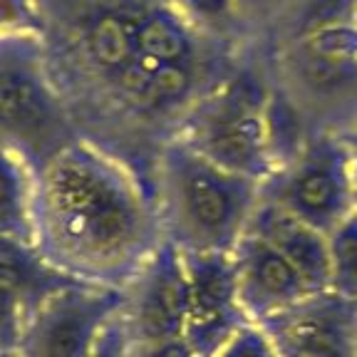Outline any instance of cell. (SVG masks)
Here are the masks:
<instances>
[{"instance_id":"1","label":"cell","mask_w":357,"mask_h":357,"mask_svg":"<svg viewBox=\"0 0 357 357\" xmlns=\"http://www.w3.org/2000/svg\"><path fill=\"white\" fill-rule=\"evenodd\" d=\"M151 178L79 137L38 172L35 251L73 280L124 288L164 243Z\"/></svg>"},{"instance_id":"2","label":"cell","mask_w":357,"mask_h":357,"mask_svg":"<svg viewBox=\"0 0 357 357\" xmlns=\"http://www.w3.org/2000/svg\"><path fill=\"white\" fill-rule=\"evenodd\" d=\"M149 178L164 238L181 253H231L261 201V181L208 162L178 137L156 146Z\"/></svg>"},{"instance_id":"3","label":"cell","mask_w":357,"mask_h":357,"mask_svg":"<svg viewBox=\"0 0 357 357\" xmlns=\"http://www.w3.org/2000/svg\"><path fill=\"white\" fill-rule=\"evenodd\" d=\"M268 77L312 132L342 134L357 122V17L283 38Z\"/></svg>"},{"instance_id":"4","label":"cell","mask_w":357,"mask_h":357,"mask_svg":"<svg viewBox=\"0 0 357 357\" xmlns=\"http://www.w3.org/2000/svg\"><path fill=\"white\" fill-rule=\"evenodd\" d=\"M268 100L271 77L258 70H238L201 92L169 137H178L208 162L263 184L273 172Z\"/></svg>"},{"instance_id":"5","label":"cell","mask_w":357,"mask_h":357,"mask_svg":"<svg viewBox=\"0 0 357 357\" xmlns=\"http://www.w3.org/2000/svg\"><path fill=\"white\" fill-rule=\"evenodd\" d=\"M82 129L52 79L40 45L0 47V139L35 172L77 142Z\"/></svg>"},{"instance_id":"6","label":"cell","mask_w":357,"mask_h":357,"mask_svg":"<svg viewBox=\"0 0 357 357\" xmlns=\"http://www.w3.org/2000/svg\"><path fill=\"white\" fill-rule=\"evenodd\" d=\"M261 199L330 234L355 211V162L340 134H312L263 181Z\"/></svg>"},{"instance_id":"7","label":"cell","mask_w":357,"mask_h":357,"mask_svg":"<svg viewBox=\"0 0 357 357\" xmlns=\"http://www.w3.org/2000/svg\"><path fill=\"white\" fill-rule=\"evenodd\" d=\"M124 307V288L70 280L28 307L17 357H87Z\"/></svg>"},{"instance_id":"8","label":"cell","mask_w":357,"mask_h":357,"mask_svg":"<svg viewBox=\"0 0 357 357\" xmlns=\"http://www.w3.org/2000/svg\"><path fill=\"white\" fill-rule=\"evenodd\" d=\"M189 315V275L184 253L164 241L124 285L122 320L132 342L184 337Z\"/></svg>"},{"instance_id":"9","label":"cell","mask_w":357,"mask_h":357,"mask_svg":"<svg viewBox=\"0 0 357 357\" xmlns=\"http://www.w3.org/2000/svg\"><path fill=\"white\" fill-rule=\"evenodd\" d=\"M189 275V315L184 337L199 355H216L245 323L231 253H184Z\"/></svg>"},{"instance_id":"10","label":"cell","mask_w":357,"mask_h":357,"mask_svg":"<svg viewBox=\"0 0 357 357\" xmlns=\"http://www.w3.org/2000/svg\"><path fill=\"white\" fill-rule=\"evenodd\" d=\"M258 325L280 357H357V303L333 290L312 293Z\"/></svg>"},{"instance_id":"11","label":"cell","mask_w":357,"mask_h":357,"mask_svg":"<svg viewBox=\"0 0 357 357\" xmlns=\"http://www.w3.org/2000/svg\"><path fill=\"white\" fill-rule=\"evenodd\" d=\"M238 278V298L251 323H266L312 296L296 268L261 236L245 231L231 251Z\"/></svg>"},{"instance_id":"12","label":"cell","mask_w":357,"mask_h":357,"mask_svg":"<svg viewBox=\"0 0 357 357\" xmlns=\"http://www.w3.org/2000/svg\"><path fill=\"white\" fill-rule=\"evenodd\" d=\"M248 231L273 245L305 278L312 293L330 290V243L325 231L315 229L312 223L283 211L266 199L258 201Z\"/></svg>"},{"instance_id":"13","label":"cell","mask_w":357,"mask_h":357,"mask_svg":"<svg viewBox=\"0 0 357 357\" xmlns=\"http://www.w3.org/2000/svg\"><path fill=\"white\" fill-rule=\"evenodd\" d=\"M144 6H107L95 10L79 30V52L92 73L117 82L137 52Z\"/></svg>"},{"instance_id":"14","label":"cell","mask_w":357,"mask_h":357,"mask_svg":"<svg viewBox=\"0 0 357 357\" xmlns=\"http://www.w3.org/2000/svg\"><path fill=\"white\" fill-rule=\"evenodd\" d=\"M35 189L33 164L0 139V238L35 248Z\"/></svg>"},{"instance_id":"15","label":"cell","mask_w":357,"mask_h":357,"mask_svg":"<svg viewBox=\"0 0 357 357\" xmlns=\"http://www.w3.org/2000/svg\"><path fill=\"white\" fill-rule=\"evenodd\" d=\"M201 33L169 0L144 6L137 35V52L154 60H199Z\"/></svg>"},{"instance_id":"16","label":"cell","mask_w":357,"mask_h":357,"mask_svg":"<svg viewBox=\"0 0 357 357\" xmlns=\"http://www.w3.org/2000/svg\"><path fill=\"white\" fill-rule=\"evenodd\" d=\"M330 290L357 303V213L352 211L328 234Z\"/></svg>"},{"instance_id":"17","label":"cell","mask_w":357,"mask_h":357,"mask_svg":"<svg viewBox=\"0 0 357 357\" xmlns=\"http://www.w3.org/2000/svg\"><path fill=\"white\" fill-rule=\"evenodd\" d=\"M47 15L40 0H0V47L43 45Z\"/></svg>"},{"instance_id":"18","label":"cell","mask_w":357,"mask_h":357,"mask_svg":"<svg viewBox=\"0 0 357 357\" xmlns=\"http://www.w3.org/2000/svg\"><path fill=\"white\" fill-rule=\"evenodd\" d=\"M186 20L204 33L223 35L241 22L236 0H169Z\"/></svg>"},{"instance_id":"19","label":"cell","mask_w":357,"mask_h":357,"mask_svg":"<svg viewBox=\"0 0 357 357\" xmlns=\"http://www.w3.org/2000/svg\"><path fill=\"white\" fill-rule=\"evenodd\" d=\"M28 307L30 303L20 288L0 280V352L17 355Z\"/></svg>"},{"instance_id":"20","label":"cell","mask_w":357,"mask_h":357,"mask_svg":"<svg viewBox=\"0 0 357 357\" xmlns=\"http://www.w3.org/2000/svg\"><path fill=\"white\" fill-rule=\"evenodd\" d=\"M213 357H280L273 337L266 333V328L258 323H245L238 328L229 340L223 342L221 350Z\"/></svg>"},{"instance_id":"21","label":"cell","mask_w":357,"mask_h":357,"mask_svg":"<svg viewBox=\"0 0 357 357\" xmlns=\"http://www.w3.org/2000/svg\"><path fill=\"white\" fill-rule=\"evenodd\" d=\"M129 350H132V337H129V330L119 312L117 318L102 330L87 357H129Z\"/></svg>"},{"instance_id":"22","label":"cell","mask_w":357,"mask_h":357,"mask_svg":"<svg viewBox=\"0 0 357 357\" xmlns=\"http://www.w3.org/2000/svg\"><path fill=\"white\" fill-rule=\"evenodd\" d=\"M196 355L199 352L189 345L186 337L132 342V350H129V357H196Z\"/></svg>"},{"instance_id":"23","label":"cell","mask_w":357,"mask_h":357,"mask_svg":"<svg viewBox=\"0 0 357 357\" xmlns=\"http://www.w3.org/2000/svg\"><path fill=\"white\" fill-rule=\"evenodd\" d=\"M238 3L241 20H251V17H263L268 13L278 10L280 3H293V0H236Z\"/></svg>"},{"instance_id":"24","label":"cell","mask_w":357,"mask_h":357,"mask_svg":"<svg viewBox=\"0 0 357 357\" xmlns=\"http://www.w3.org/2000/svg\"><path fill=\"white\" fill-rule=\"evenodd\" d=\"M340 137H342V142H345L347 151H350V156H352V162H355V167H357V122L350 124Z\"/></svg>"},{"instance_id":"25","label":"cell","mask_w":357,"mask_h":357,"mask_svg":"<svg viewBox=\"0 0 357 357\" xmlns=\"http://www.w3.org/2000/svg\"><path fill=\"white\" fill-rule=\"evenodd\" d=\"M355 213H357V167H355Z\"/></svg>"},{"instance_id":"26","label":"cell","mask_w":357,"mask_h":357,"mask_svg":"<svg viewBox=\"0 0 357 357\" xmlns=\"http://www.w3.org/2000/svg\"><path fill=\"white\" fill-rule=\"evenodd\" d=\"M0 357H17L15 352H13V355H8V352H0Z\"/></svg>"},{"instance_id":"27","label":"cell","mask_w":357,"mask_h":357,"mask_svg":"<svg viewBox=\"0 0 357 357\" xmlns=\"http://www.w3.org/2000/svg\"><path fill=\"white\" fill-rule=\"evenodd\" d=\"M196 357H211V355H196Z\"/></svg>"},{"instance_id":"28","label":"cell","mask_w":357,"mask_h":357,"mask_svg":"<svg viewBox=\"0 0 357 357\" xmlns=\"http://www.w3.org/2000/svg\"><path fill=\"white\" fill-rule=\"evenodd\" d=\"M355 17H357V3H355Z\"/></svg>"}]
</instances>
